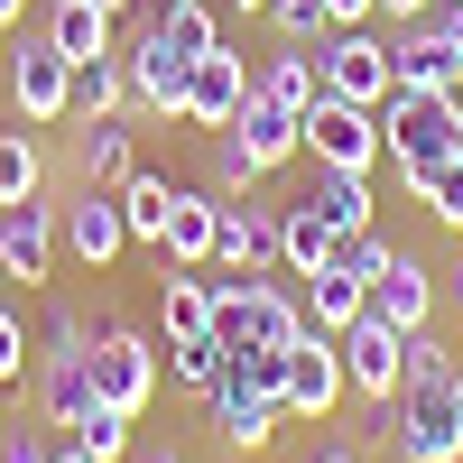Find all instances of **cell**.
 I'll use <instances>...</instances> for the list:
<instances>
[{
  "mask_svg": "<svg viewBox=\"0 0 463 463\" xmlns=\"http://www.w3.org/2000/svg\"><path fill=\"white\" fill-rule=\"evenodd\" d=\"M269 28H279V47H325L334 10H325V0H269Z\"/></svg>",
  "mask_w": 463,
  "mask_h": 463,
  "instance_id": "cell-34",
  "label": "cell"
},
{
  "mask_svg": "<svg viewBox=\"0 0 463 463\" xmlns=\"http://www.w3.org/2000/svg\"><path fill=\"white\" fill-rule=\"evenodd\" d=\"M306 204H316L334 232H371V213H380V204H371V176H362V167H316Z\"/></svg>",
  "mask_w": 463,
  "mask_h": 463,
  "instance_id": "cell-25",
  "label": "cell"
},
{
  "mask_svg": "<svg viewBox=\"0 0 463 463\" xmlns=\"http://www.w3.org/2000/svg\"><path fill=\"white\" fill-rule=\"evenodd\" d=\"M436 10V0H380V19H390V28H408V19H427Z\"/></svg>",
  "mask_w": 463,
  "mask_h": 463,
  "instance_id": "cell-44",
  "label": "cell"
},
{
  "mask_svg": "<svg viewBox=\"0 0 463 463\" xmlns=\"http://www.w3.org/2000/svg\"><path fill=\"white\" fill-rule=\"evenodd\" d=\"M232 10H241V19H250V10H260V19H269V0H232Z\"/></svg>",
  "mask_w": 463,
  "mask_h": 463,
  "instance_id": "cell-48",
  "label": "cell"
},
{
  "mask_svg": "<svg viewBox=\"0 0 463 463\" xmlns=\"http://www.w3.org/2000/svg\"><path fill=\"white\" fill-rule=\"evenodd\" d=\"M325 10H334V28H371V19H380V0H325Z\"/></svg>",
  "mask_w": 463,
  "mask_h": 463,
  "instance_id": "cell-42",
  "label": "cell"
},
{
  "mask_svg": "<svg viewBox=\"0 0 463 463\" xmlns=\"http://www.w3.org/2000/svg\"><path fill=\"white\" fill-rule=\"evenodd\" d=\"M297 325H306V306L269 269H250V279H222L213 269V343L222 353H288Z\"/></svg>",
  "mask_w": 463,
  "mask_h": 463,
  "instance_id": "cell-2",
  "label": "cell"
},
{
  "mask_svg": "<svg viewBox=\"0 0 463 463\" xmlns=\"http://www.w3.org/2000/svg\"><path fill=\"white\" fill-rule=\"evenodd\" d=\"M65 250L84 269H111L130 250V222H121V185H74L65 195Z\"/></svg>",
  "mask_w": 463,
  "mask_h": 463,
  "instance_id": "cell-13",
  "label": "cell"
},
{
  "mask_svg": "<svg viewBox=\"0 0 463 463\" xmlns=\"http://www.w3.org/2000/svg\"><path fill=\"white\" fill-rule=\"evenodd\" d=\"M37 408H47V427H65V436L102 408V399H93V362H84V343H47V353H37Z\"/></svg>",
  "mask_w": 463,
  "mask_h": 463,
  "instance_id": "cell-16",
  "label": "cell"
},
{
  "mask_svg": "<svg viewBox=\"0 0 463 463\" xmlns=\"http://www.w3.org/2000/svg\"><path fill=\"white\" fill-rule=\"evenodd\" d=\"M343 343V390H353V399H371V408H390L399 399V380H408V334H390V325H343L334 334Z\"/></svg>",
  "mask_w": 463,
  "mask_h": 463,
  "instance_id": "cell-9",
  "label": "cell"
},
{
  "mask_svg": "<svg viewBox=\"0 0 463 463\" xmlns=\"http://www.w3.org/2000/svg\"><path fill=\"white\" fill-rule=\"evenodd\" d=\"M102 10H111V19H121V10H130V0H102Z\"/></svg>",
  "mask_w": 463,
  "mask_h": 463,
  "instance_id": "cell-50",
  "label": "cell"
},
{
  "mask_svg": "<svg viewBox=\"0 0 463 463\" xmlns=\"http://www.w3.org/2000/svg\"><path fill=\"white\" fill-rule=\"evenodd\" d=\"M121 74H130V111H148V121H176L185 111V56H167L158 28H139V47L121 56Z\"/></svg>",
  "mask_w": 463,
  "mask_h": 463,
  "instance_id": "cell-17",
  "label": "cell"
},
{
  "mask_svg": "<svg viewBox=\"0 0 463 463\" xmlns=\"http://www.w3.org/2000/svg\"><path fill=\"white\" fill-rule=\"evenodd\" d=\"M148 28H158V37H167V56H185V65L222 47V28H213V10H204V0H167V10L148 19Z\"/></svg>",
  "mask_w": 463,
  "mask_h": 463,
  "instance_id": "cell-30",
  "label": "cell"
},
{
  "mask_svg": "<svg viewBox=\"0 0 463 463\" xmlns=\"http://www.w3.org/2000/svg\"><path fill=\"white\" fill-rule=\"evenodd\" d=\"M204 139H213V185H222L232 204H241V195H250V185H260L269 167H260L250 148H241V130H204Z\"/></svg>",
  "mask_w": 463,
  "mask_h": 463,
  "instance_id": "cell-35",
  "label": "cell"
},
{
  "mask_svg": "<svg viewBox=\"0 0 463 463\" xmlns=\"http://www.w3.org/2000/svg\"><path fill=\"white\" fill-rule=\"evenodd\" d=\"M454 130H463L454 93H408V84H390V102H380V139H390V176H417V167L454 158Z\"/></svg>",
  "mask_w": 463,
  "mask_h": 463,
  "instance_id": "cell-3",
  "label": "cell"
},
{
  "mask_svg": "<svg viewBox=\"0 0 463 463\" xmlns=\"http://www.w3.org/2000/svg\"><path fill=\"white\" fill-rule=\"evenodd\" d=\"M399 463H463V371L436 380H399V399L380 408Z\"/></svg>",
  "mask_w": 463,
  "mask_h": 463,
  "instance_id": "cell-1",
  "label": "cell"
},
{
  "mask_svg": "<svg viewBox=\"0 0 463 463\" xmlns=\"http://www.w3.org/2000/svg\"><path fill=\"white\" fill-rule=\"evenodd\" d=\"M19 371H28V334H19L10 306H0V390H19Z\"/></svg>",
  "mask_w": 463,
  "mask_h": 463,
  "instance_id": "cell-39",
  "label": "cell"
},
{
  "mask_svg": "<svg viewBox=\"0 0 463 463\" xmlns=\"http://www.w3.org/2000/svg\"><path fill=\"white\" fill-rule=\"evenodd\" d=\"M436 371H463V362H454V343H445L436 325H417V334H408V380H436Z\"/></svg>",
  "mask_w": 463,
  "mask_h": 463,
  "instance_id": "cell-38",
  "label": "cell"
},
{
  "mask_svg": "<svg viewBox=\"0 0 463 463\" xmlns=\"http://www.w3.org/2000/svg\"><path fill=\"white\" fill-rule=\"evenodd\" d=\"M65 139H74V185H121L130 176V121H121V111L65 121Z\"/></svg>",
  "mask_w": 463,
  "mask_h": 463,
  "instance_id": "cell-21",
  "label": "cell"
},
{
  "mask_svg": "<svg viewBox=\"0 0 463 463\" xmlns=\"http://www.w3.org/2000/svg\"><path fill=\"white\" fill-rule=\"evenodd\" d=\"M37 185H47V148L28 130H0V204H28Z\"/></svg>",
  "mask_w": 463,
  "mask_h": 463,
  "instance_id": "cell-31",
  "label": "cell"
},
{
  "mask_svg": "<svg viewBox=\"0 0 463 463\" xmlns=\"http://www.w3.org/2000/svg\"><path fill=\"white\" fill-rule=\"evenodd\" d=\"M222 362H232V353H222L213 334H195V343H167V380H176V390H195V399L222 380Z\"/></svg>",
  "mask_w": 463,
  "mask_h": 463,
  "instance_id": "cell-33",
  "label": "cell"
},
{
  "mask_svg": "<svg viewBox=\"0 0 463 463\" xmlns=\"http://www.w3.org/2000/svg\"><path fill=\"white\" fill-rule=\"evenodd\" d=\"M316 74H325L334 102H362V111L390 102V47H380L371 28H334L325 47H316Z\"/></svg>",
  "mask_w": 463,
  "mask_h": 463,
  "instance_id": "cell-8",
  "label": "cell"
},
{
  "mask_svg": "<svg viewBox=\"0 0 463 463\" xmlns=\"http://www.w3.org/2000/svg\"><path fill=\"white\" fill-rule=\"evenodd\" d=\"M399 185H408L445 232H463V158H436V167H417V176H399Z\"/></svg>",
  "mask_w": 463,
  "mask_h": 463,
  "instance_id": "cell-32",
  "label": "cell"
},
{
  "mask_svg": "<svg viewBox=\"0 0 463 463\" xmlns=\"http://www.w3.org/2000/svg\"><path fill=\"white\" fill-rule=\"evenodd\" d=\"M10 28H19V0H0V37H10Z\"/></svg>",
  "mask_w": 463,
  "mask_h": 463,
  "instance_id": "cell-47",
  "label": "cell"
},
{
  "mask_svg": "<svg viewBox=\"0 0 463 463\" xmlns=\"http://www.w3.org/2000/svg\"><path fill=\"white\" fill-rule=\"evenodd\" d=\"M454 158H463V130H454Z\"/></svg>",
  "mask_w": 463,
  "mask_h": 463,
  "instance_id": "cell-51",
  "label": "cell"
},
{
  "mask_svg": "<svg viewBox=\"0 0 463 463\" xmlns=\"http://www.w3.org/2000/svg\"><path fill=\"white\" fill-rule=\"evenodd\" d=\"M306 325H325V334H343V325H362V279L353 269H316V279H306Z\"/></svg>",
  "mask_w": 463,
  "mask_h": 463,
  "instance_id": "cell-29",
  "label": "cell"
},
{
  "mask_svg": "<svg viewBox=\"0 0 463 463\" xmlns=\"http://www.w3.org/2000/svg\"><path fill=\"white\" fill-rule=\"evenodd\" d=\"M232 130H241V148H250L260 167H288V158H306V121H297L288 102H269L260 84H250V102H241V121H232Z\"/></svg>",
  "mask_w": 463,
  "mask_h": 463,
  "instance_id": "cell-22",
  "label": "cell"
},
{
  "mask_svg": "<svg viewBox=\"0 0 463 463\" xmlns=\"http://www.w3.org/2000/svg\"><path fill=\"white\" fill-rule=\"evenodd\" d=\"M47 463H93V454H84V445H74V436H65V445H56V454H47Z\"/></svg>",
  "mask_w": 463,
  "mask_h": 463,
  "instance_id": "cell-45",
  "label": "cell"
},
{
  "mask_svg": "<svg viewBox=\"0 0 463 463\" xmlns=\"http://www.w3.org/2000/svg\"><path fill=\"white\" fill-rule=\"evenodd\" d=\"M250 84H260L269 102H288L297 121H306V111H316V102H325V74H316V47H279V56H269V65L250 74Z\"/></svg>",
  "mask_w": 463,
  "mask_h": 463,
  "instance_id": "cell-27",
  "label": "cell"
},
{
  "mask_svg": "<svg viewBox=\"0 0 463 463\" xmlns=\"http://www.w3.org/2000/svg\"><path fill=\"white\" fill-rule=\"evenodd\" d=\"M158 334H167V343H195V334H213V260H204V269H176V260H158Z\"/></svg>",
  "mask_w": 463,
  "mask_h": 463,
  "instance_id": "cell-19",
  "label": "cell"
},
{
  "mask_svg": "<svg viewBox=\"0 0 463 463\" xmlns=\"http://www.w3.org/2000/svg\"><path fill=\"white\" fill-rule=\"evenodd\" d=\"M325 260H334V222L316 204H279V269L288 279H316Z\"/></svg>",
  "mask_w": 463,
  "mask_h": 463,
  "instance_id": "cell-24",
  "label": "cell"
},
{
  "mask_svg": "<svg viewBox=\"0 0 463 463\" xmlns=\"http://www.w3.org/2000/svg\"><path fill=\"white\" fill-rule=\"evenodd\" d=\"M241 102H250L241 56H232V47H213V56H195V65H185V111H176V121H195V130H232V121H241Z\"/></svg>",
  "mask_w": 463,
  "mask_h": 463,
  "instance_id": "cell-15",
  "label": "cell"
},
{
  "mask_svg": "<svg viewBox=\"0 0 463 463\" xmlns=\"http://www.w3.org/2000/svg\"><path fill=\"white\" fill-rule=\"evenodd\" d=\"M56 445L47 436H37V427H10V436H0V463H47Z\"/></svg>",
  "mask_w": 463,
  "mask_h": 463,
  "instance_id": "cell-40",
  "label": "cell"
},
{
  "mask_svg": "<svg viewBox=\"0 0 463 463\" xmlns=\"http://www.w3.org/2000/svg\"><path fill=\"white\" fill-rule=\"evenodd\" d=\"M306 158H316V167H380V158H390V139H380V111H362V102H316V111H306Z\"/></svg>",
  "mask_w": 463,
  "mask_h": 463,
  "instance_id": "cell-7",
  "label": "cell"
},
{
  "mask_svg": "<svg viewBox=\"0 0 463 463\" xmlns=\"http://www.w3.org/2000/svg\"><path fill=\"white\" fill-rule=\"evenodd\" d=\"M102 111H130V74L121 56H93L65 74V121H102Z\"/></svg>",
  "mask_w": 463,
  "mask_h": 463,
  "instance_id": "cell-26",
  "label": "cell"
},
{
  "mask_svg": "<svg viewBox=\"0 0 463 463\" xmlns=\"http://www.w3.org/2000/svg\"><path fill=\"white\" fill-rule=\"evenodd\" d=\"M427 28H436V37H445V47L463 56V0H436V10H427Z\"/></svg>",
  "mask_w": 463,
  "mask_h": 463,
  "instance_id": "cell-41",
  "label": "cell"
},
{
  "mask_svg": "<svg viewBox=\"0 0 463 463\" xmlns=\"http://www.w3.org/2000/svg\"><path fill=\"white\" fill-rule=\"evenodd\" d=\"M334 399H353V390H343V343H334L325 325H297V343H288V380H279V408L325 427Z\"/></svg>",
  "mask_w": 463,
  "mask_h": 463,
  "instance_id": "cell-5",
  "label": "cell"
},
{
  "mask_svg": "<svg viewBox=\"0 0 463 463\" xmlns=\"http://www.w3.org/2000/svg\"><path fill=\"white\" fill-rule=\"evenodd\" d=\"M47 47H56L65 65L111 56V10H102V0H56V10H47Z\"/></svg>",
  "mask_w": 463,
  "mask_h": 463,
  "instance_id": "cell-23",
  "label": "cell"
},
{
  "mask_svg": "<svg viewBox=\"0 0 463 463\" xmlns=\"http://www.w3.org/2000/svg\"><path fill=\"white\" fill-rule=\"evenodd\" d=\"M213 213H222V195H204V185H176V195H167V232H158V260L204 269V260H213Z\"/></svg>",
  "mask_w": 463,
  "mask_h": 463,
  "instance_id": "cell-20",
  "label": "cell"
},
{
  "mask_svg": "<svg viewBox=\"0 0 463 463\" xmlns=\"http://www.w3.org/2000/svg\"><path fill=\"white\" fill-rule=\"evenodd\" d=\"M139 463H185V454H139Z\"/></svg>",
  "mask_w": 463,
  "mask_h": 463,
  "instance_id": "cell-49",
  "label": "cell"
},
{
  "mask_svg": "<svg viewBox=\"0 0 463 463\" xmlns=\"http://www.w3.org/2000/svg\"><path fill=\"white\" fill-rule=\"evenodd\" d=\"M316 463H362V454H353V445H325V454H316Z\"/></svg>",
  "mask_w": 463,
  "mask_h": 463,
  "instance_id": "cell-46",
  "label": "cell"
},
{
  "mask_svg": "<svg viewBox=\"0 0 463 463\" xmlns=\"http://www.w3.org/2000/svg\"><path fill=\"white\" fill-rule=\"evenodd\" d=\"M65 74H74V65L47 47V37H19V47H10L0 84H10V102H19L28 130H56V121H65Z\"/></svg>",
  "mask_w": 463,
  "mask_h": 463,
  "instance_id": "cell-11",
  "label": "cell"
},
{
  "mask_svg": "<svg viewBox=\"0 0 463 463\" xmlns=\"http://www.w3.org/2000/svg\"><path fill=\"white\" fill-rule=\"evenodd\" d=\"M454 111H463V84H454Z\"/></svg>",
  "mask_w": 463,
  "mask_h": 463,
  "instance_id": "cell-52",
  "label": "cell"
},
{
  "mask_svg": "<svg viewBox=\"0 0 463 463\" xmlns=\"http://www.w3.org/2000/svg\"><path fill=\"white\" fill-rule=\"evenodd\" d=\"M362 316H371V325H390V334L436 325V269H427V260H408V250H390V260H380V279L362 288Z\"/></svg>",
  "mask_w": 463,
  "mask_h": 463,
  "instance_id": "cell-10",
  "label": "cell"
},
{
  "mask_svg": "<svg viewBox=\"0 0 463 463\" xmlns=\"http://www.w3.org/2000/svg\"><path fill=\"white\" fill-rule=\"evenodd\" d=\"M204 417H213V436H222L232 454H260L269 436H279V417H288V408L269 399V390H250V380L232 371V362H222V380L204 390Z\"/></svg>",
  "mask_w": 463,
  "mask_h": 463,
  "instance_id": "cell-12",
  "label": "cell"
},
{
  "mask_svg": "<svg viewBox=\"0 0 463 463\" xmlns=\"http://www.w3.org/2000/svg\"><path fill=\"white\" fill-rule=\"evenodd\" d=\"M380 260H390V241H380V232H334V269H353L362 288L380 279Z\"/></svg>",
  "mask_w": 463,
  "mask_h": 463,
  "instance_id": "cell-37",
  "label": "cell"
},
{
  "mask_svg": "<svg viewBox=\"0 0 463 463\" xmlns=\"http://www.w3.org/2000/svg\"><path fill=\"white\" fill-rule=\"evenodd\" d=\"M167 195L176 185L158 167H130L121 176V222H130V250H158V232H167Z\"/></svg>",
  "mask_w": 463,
  "mask_h": 463,
  "instance_id": "cell-28",
  "label": "cell"
},
{
  "mask_svg": "<svg viewBox=\"0 0 463 463\" xmlns=\"http://www.w3.org/2000/svg\"><path fill=\"white\" fill-rule=\"evenodd\" d=\"M56 241H65V204H47V195L0 204V279L47 288V279H56Z\"/></svg>",
  "mask_w": 463,
  "mask_h": 463,
  "instance_id": "cell-6",
  "label": "cell"
},
{
  "mask_svg": "<svg viewBox=\"0 0 463 463\" xmlns=\"http://www.w3.org/2000/svg\"><path fill=\"white\" fill-rule=\"evenodd\" d=\"M84 362H93V399L121 408V417H139L148 399H158V380H167L158 343L130 334V325H93V334H84Z\"/></svg>",
  "mask_w": 463,
  "mask_h": 463,
  "instance_id": "cell-4",
  "label": "cell"
},
{
  "mask_svg": "<svg viewBox=\"0 0 463 463\" xmlns=\"http://www.w3.org/2000/svg\"><path fill=\"white\" fill-rule=\"evenodd\" d=\"M213 269L222 279H250V269H279V204H222L213 213Z\"/></svg>",
  "mask_w": 463,
  "mask_h": 463,
  "instance_id": "cell-14",
  "label": "cell"
},
{
  "mask_svg": "<svg viewBox=\"0 0 463 463\" xmlns=\"http://www.w3.org/2000/svg\"><path fill=\"white\" fill-rule=\"evenodd\" d=\"M436 306H454V316H463V260H454V269H436Z\"/></svg>",
  "mask_w": 463,
  "mask_h": 463,
  "instance_id": "cell-43",
  "label": "cell"
},
{
  "mask_svg": "<svg viewBox=\"0 0 463 463\" xmlns=\"http://www.w3.org/2000/svg\"><path fill=\"white\" fill-rule=\"evenodd\" d=\"M130 427H139V417H121V408H93L84 427H74V445H84L93 463H121V454H130Z\"/></svg>",
  "mask_w": 463,
  "mask_h": 463,
  "instance_id": "cell-36",
  "label": "cell"
},
{
  "mask_svg": "<svg viewBox=\"0 0 463 463\" xmlns=\"http://www.w3.org/2000/svg\"><path fill=\"white\" fill-rule=\"evenodd\" d=\"M390 84H408V93H454V84H463V56L445 47L427 19H408V28L390 37Z\"/></svg>",
  "mask_w": 463,
  "mask_h": 463,
  "instance_id": "cell-18",
  "label": "cell"
}]
</instances>
